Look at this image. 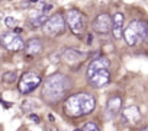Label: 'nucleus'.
Here are the masks:
<instances>
[{"label": "nucleus", "mask_w": 148, "mask_h": 131, "mask_svg": "<svg viewBox=\"0 0 148 131\" xmlns=\"http://www.w3.org/2000/svg\"><path fill=\"white\" fill-rule=\"evenodd\" d=\"M96 109V99L92 93L80 92L64 101V112L71 118H79L92 114Z\"/></svg>", "instance_id": "nucleus-1"}, {"label": "nucleus", "mask_w": 148, "mask_h": 131, "mask_svg": "<svg viewBox=\"0 0 148 131\" xmlns=\"http://www.w3.org/2000/svg\"><path fill=\"white\" fill-rule=\"evenodd\" d=\"M70 88H71L70 79L67 76L61 74V73H55V74H51L49 77H47V80L44 82V85H42V96L48 102L55 103V102L61 101L67 95Z\"/></svg>", "instance_id": "nucleus-2"}, {"label": "nucleus", "mask_w": 148, "mask_h": 131, "mask_svg": "<svg viewBox=\"0 0 148 131\" xmlns=\"http://www.w3.org/2000/svg\"><path fill=\"white\" fill-rule=\"evenodd\" d=\"M125 42L129 47H135L139 41L148 44V23L144 21H132L123 32Z\"/></svg>", "instance_id": "nucleus-3"}, {"label": "nucleus", "mask_w": 148, "mask_h": 131, "mask_svg": "<svg viewBox=\"0 0 148 131\" xmlns=\"http://www.w3.org/2000/svg\"><path fill=\"white\" fill-rule=\"evenodd\" d=\"M65 22L74 35H83L86 31V16L79 9H70L65 15Z\"/></svg>", "instance_id": "nucleus-4"}, {"label": "nucleus", "mask_w": 148, "mask_h": 131, "mask_svg": "<svg viewBox=\"0 0 148 131\" xmlns=\"http://www.w3.org/2000/svg\"><path fill=\"white\" fill-rule=\"evenodd\" d=\"M42 83V77L39 73L35 72H26L22 74V77L19 79V85L18 89L22 95H29L32 93L36 88H39Z\"/></svg>", "instance_id": "nucleus-5"}, {"label": "nucleus", "mask_w": 148, "mask_h": 131, "mask_svg": "<svg viewBox=\"0 0 148 131\" xmlns=\"http://www.w3.org/2000/svg\"><path fill=\"white\" fill-rule=\"evenodd\" d=\"M65 25H67V22L62 18V15H54L42 26V31H44V34L47 37H58V35H62L64 34Z\"/></svg>", "instance_id": "nucleus-6"}, {"label": "nucleus", "mask_w": 148, "mask_h": 131, "mask_svg": "<svg viewBox=\"0 0 148 131\" xmlns=\"http://www.w3.org/2000/svg\"><path fill=\"white\" fill-rule=\"evenodd\" d=\"M2 44L12 52L25 50V47H26V42L15 32H3L2 34Z\"/></svg>", "instance_id": "nucleus-7"}, {"label": "nucleus", "mask_w": 148, "mask_h": 131, "mask_svg": "<svg viewBox=\"0 0 148 131\" xmlns=\"http://www.w3.org/2000/svg\"><path fill=\"white\" fill-rule=\"evenodd\" d=\"M93 29L95 32L103 35L112 31V16L109 13H100L93 21Z\"/></svg>", "instance_id": "nucleus-8"}, {"label": "nucleus", "mask_w": 148, "mask_h": 131, "mask_svg": "<svg viewBox=\"0 0 148 131\" xmlns=\"http://www.w3.org/2000/svg\"><path fill=\"white\" fill-rule=\"evenodd\" d=\"M87 82L92 88L95 89H102L105 86H108L110 83V72L109 69H105V70H99L96 72L93 76L87 77Z\"/></svg>", "instance_id": "nucleus-9"}, {"label": "nucleus", "mask_w": 148, "mask_h": 131, "mask_svg": "<svg viewBox=\"0 0 148 131\" xmlns=\"http://www.w3.org/2000/svg\"><path fill=\"white\" fill-rule=\"evenodd\" d=\"M86 57V52H80L76 48H67L62 52V60L68 64V66H76L83 63V58Z\"/></svg>", "instance_id": "nucleus-10"}, {"label": "nucleus", "mask_w": 148, "mask_h": 131, "mask_svg": "<svg viewBox=\"0 0 148 131\" xmlns=\"http://www.w3.org/2000/svg\"><path fill=\"white\" fill-rule=\"evenodd\" d=\"M110 67V61L106 58V57H97V58H93L87 67V73H86V77H90L93 76L96 72L99 70H105V69H109Z\"/></svg>", "instance_id": "nucleus-11"}, {"label": "nucleus", "mask_w": 148, "mask_h": 131, "mask_svg": "<svg viewBox=\"0 0 148 131\" xmlns=\"http://www.w3.org/2000/svg\"><path fill=\"white\" fill-rule=\"evenodd\" d=\"M123 22H125V16L121 12L113 13V16H112V35L115 39H121L123 37V32H125Z\"/></svg>", "instance_id": "nucleus-12"}, {"label": "nucleus", "mask_w": 148, "mask_h": 131, "mask_svg": "<svg viewBox=\"0 0 148 131\" xmlns=\"http://www.w3.org/2000/svg\"><path fill=\"white\" fill-rule=\"evenodd\" d=\"M121 108H122V99H121V96H116V95H115V96H110V98L108 99L106 114H108L110 118L116 117V115L119 114Z\"/></svg>", "instance_id": "nucleus-13"}, {"label": "nucleus", "mask_w": 148, "mask_h": 131, "mask_svg": "<svg viewBox=\"0 0 148 131\" xmlns=\"http://www.w3.org/2000/svg\"><path fill=\"white\" fill-rule=\"evenodd\" d=\"M42 51V44L38 38H31L28 42H26V47H25V52L28 55H36Z\"/></svg>", "instance_id": "nucleus-14"}, {"label": "nucleus", "mask_w": 148, "mask_h": 131, "mask_svg": "<svg viewBox=\"0 0 148 131\" xmlns=\"http://www.w3.org/2000/svg\"><path fill=\"white\" fill-rule=\"evenodd\" d=\"M123 117L126 121H129L131 124H138L141 121V114L138 111L136 106H129L123 109Z\"/></svg>", "instance_id": "nucleus-15"}, {"label": "nucleus", "mask_w": 148, "mask_h": 131, "mask_svg": "<svg viewBox=\"0 0 148 131\" xmlns=\"http://www.w3.org/2000/svg\"><path fill=\"white\" fill-rule=\"evenodd\" d=\"M3 82L5 83H8V85H10V83H15L16 80H18V72H6V73H3Z\"/></svg>", "instance_id": "nucleus-16"}, {"label": "nucleus", "mask_w": 148, "mask_h": 131, "mask_svg": "<svg viewBox=\"0 0 148 131\" xmlns=\"http://www.w3.org/2000/svg\"><path fill=\"white\" fill-rule=\"evenodd\" d=\"M39 105L34 101H23L22 102V111H31V109H36Z\"/></svg>", "instance_id": "nucleus-17"}, {"label": "nucleus", "mask_w": 148, "mask_h": 131, "mask_svg": "<svg viewBox=\"0 0 148 131\" xmlns=\"http://www.w3.org/2000/svg\"><path fill=\"white\" fill-rule=\"evenodd\" d=\"M83 130L84 131H100V128H99V125L96 122H86Z\"/></svg>", "instance_id": "nucleus-18"}, {"label": "nucleus", "mask_w": 148, "mask_h": 131, "mask_svg": "<svg viewBox=\"0 0 148 131\" xmlns=\"http://www.w3.org/2000/svg\"><path fill=\"white\" fill-rule=\"evenodd\" d=\"M5 23H6V26H9V28H13V29H15V28H16V25H18V21H16L15 18H10V16H9V18H6V19H5Z\"/></svg>", "instance_id": "nucleus-19"}, {"label": "nucleus", "mask_w": 148, "mask_h": 131, "mask_svg": "<svg viewBox=\"0 0 148 131\" xmlns=\"http://www.w3.org/2000/svg\"><path fill=\"white\" fill-rule=\"evenodd\" d=\"M51 9H52V5H44V6H42V9H41V10H42V12H44V13H47V15H48V12H49V10H51Z\"/></svg>", "instance_id": "nucleus-20"}, {"label": "nucleus", "mask_w": 148, "mask_h": 131, "mask_svg": "<svg viewBox=\"0 0 148 131\" xmlns=\"http://www.w3.org/2000/svg\"><path fill=\"white\" fill-rule=\"evenodd\" d=\"M29 119H31L32 122H35V124H38V122H39V117H38V115H35V114H31V115H29Z\"/></svg>", "instance_id": "nucleus-21"}, {"label": "nucleus", "mask_w": 148, "mask_h": 131, "mask_svg": "<svg viewBox=\"0 0 148 131\" xmlns=\"http://www.w3.org/2000/svg\"><path fill=\"white\" fill-rule=\"evenodd\" d=\"M22 31H23V29H22V28H15V31H13V32H15V34H18V35H19V34H22Z\"/></svg>", "instance_id": "nucleus-22"}, {"label": "nucleus", "mask_w": 148, "mask_h": 131, "mask_svg": "<svg viewBox=\"0 0 148 131\" xmlns=\"http://www.w3.org/2000/svg\"><path fill=\"white\" fill-rule=\"evenodd\" d=\"M92 38H93L92 34H89V35H87V44H92Z\"/></svg>", "instance_id": "nucleus-23"}, {"label": "nucleus", "mask_w": 148, "mask_h": 131, "mask_svg": "<svg viewBox=\"0 0 148 131\" xmlns=\"http://www.w3.org/2000/svg\"><path fill=\"white\" fill-rule=\"evenodd\" d=\"M48 119H49L51 122H54V121H55V119H54V115H52V114H49V115H48Z\"/></svg>", "instance_id": "nucleus-24"}, {"label": "nucleus", "mask_w": 148, "mask_h": 131, "mask_svg": "<svg viewBox=\"0 0 148 131\" xmlns=\"http://www.w3.org/2000/svg\"><path fill=\"white\" fill-rule=\"evenodd\" d=\"M3 105H5V108H6V109H8V108H9V106H12V105H10V103H8V102H5V101H3Z\"/></svg>", "instance_id": "nucleus-25"}, {"label": "nucleus", "mask_w": 148, "mask_h": 131, "mask_svg": "<svg viewBox=\"0 0 148 131\" xmlns=\"http://www.w3.org/2000/svg\"><path fill=\"white\" fill-rule=\"evenodd\" d=\"M48 131H60V130H58V128H55V127H51Z\"/></svg>", "instance_id": "nucleus-26"}, {"label": "nucleus", "mask_w": 148, "mask_h": 131, "mask_svg": "<svg viewBox=\"0 0 148 131\" xmlns=\"http://www.w3.org/2000/svg\"><path fill=\"white\" fill-rule=\"evenodd\" d=\"M138 131H148V125H147V127H144V128H141V130H138Z\"/></svg>", "instance_id": "nucleus-27"}, {"label": "nucleus", "mask_w": 148, "mask_h": 131, "mask_svg": "<svg viewBox=\"0 0 148 131\" xmlns=\"http://www.w3.org/2000/svg\"><path fill=\"white\" fill-rule=\"evenodd\" d=\"M74 131H84V130H83V128H82V130H80V128H77V130H74Z\"/></svg>", "instance_id": "nucleus-28"}, {"label": "nucleus", "mask_w": 148, "mask_h": 131, "mask_svg": "<svg viewBox=\"0 0 148 131\" xmlns=\"http://www.w3.org/2000/svg\"><path fill=\"white\" fill-rule=\"evenodd\" d=\"M31 2H32V3H36V2H38V0H31Z\"/></svg>", "instance_id": "nucleus-29"}]
</instances>
